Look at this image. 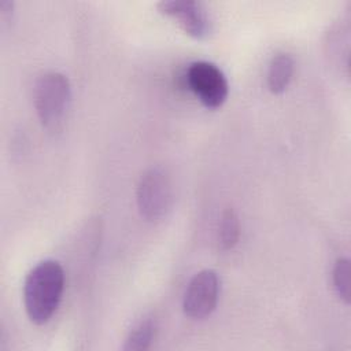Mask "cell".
Instances as JSON below:
<instances>
[{
    "label": "cell",
    "mask_w": 351,
    "mask_h": 351,
    "mask_svg": "<svg viewBox=\"0 0 351 351\" xmlns=\"http://www.w3.org/2000/svg\"><path fill=\"white\" fill-rule=\"evenodd\" d=\"M64 289V271L58 261L45 259L29 270L23 282V304L29 319L43 325L56 311Z\"/></svg>",
    "instance_id": "1"
},
{
    "label": "cell",
    "mask_w": 351,
    "mask_h": 351,
    "mask_svg": "<svg viewBox=\"0 0 351 351\" xmlns=\"http://www.w3.org/2000/svg\"><path fill=\"white\" fill-rule=\"evenodd\" d=\"M158 329L154 315H144L129 329L122 348L125 351H144L151 347Z\"/></svg>",
    "instance_id": "7"
},
{
    "label": "cell",
    "mask_w": 351,
    "mask_h": 351,
    "mask_svg": "<svg viewBox=\"0 0 351 351\" xmlns=\"http://www.w3.org/2000/svg\"><path fill=\"white\" fill-rule=\"evenodd\" d=\"M158 10L193 38H206L213 30V21L207 8L193 0H163Z\"/></svg>",
    "instance_id": "6"
},
{
    "label": "cell",
    "mask_w": 351,
    "mask_h": 351,
    "mask_svg": "<svg viewBox=\"0 0 351 351\" xmlns=\"http://www.w3.org/2000/svg\"><path fill=\"white\" fill-rule=\"evenodd\" d=\"M136 202L140 215L147 221H160L167 215L173 203V186L166 169L154 166L141 174L136 188Z\"/></svg>",
    "instance_id": "3"
},
{
    "label": "cell",
    "mask_w": 351,
    "mask_h": 351,
    "mask_svg": "<svg viewBox=\"0 0 351 351\" xmlns=\"http://www.w3.org/2000/svg\"><path fill=\"white\" fill-rule=\"evenodd\" d=\"M185 80L192 93L204 107L218 108L225 103L229 85L217 64L207 60H196L186 69Z\"/></svg>",
    "instance_id": "4"
},
{
    "label": "cell",
    "mask_w": 351,
    "mask_h": 351,
    "mask_svg": "<svg viewBox=\"0 0 351 351\" xmlns=\"http://www.w3.org/2000/svg\"><path fill=\"white\" fill-rule=\"evenodd\" d=\"M221 291V280L215 270L204 269L196 273L186 285L182 299V310L191 319H203L217 307Z\"/></svg>",
    "instance_id": "5"
},
{
    "label": "cell",
    "mask_w": 351,
    "mask_h": 351,
    "mask_svg": "<svg viewBox=\"0 0 351 351\" xmlns=\"http://www.w3.org/2000/svg\"><path fill=\"white\" fill-rule=\"evenodd\" d=\"M293 75V59L289 53L281 52L271 58L267 67V88L271 93H282Z\"/></svg>",
    "instance_id": "8"
},
{
    "label": "cell",
    "mask_w": 351,
    "mask_h": 351,
    "mask_svg": "<svg viewBox=\"0 0 351 351\" xmlns=\"http://www.w3.org/2000/svg\"><path fill=\"white\" fill-rule=\"evenodd\" d=\"M33 103L41 125L48 132H59L71 104L69 78L58 71L43 73L34 82Z\"/></svg>",
    "instance_id": "2"
},
{
    "label": "cell",
    "mask_w": 351,
    "mask_h": 351,
    "mask_svg": "<svg viewBox=\"0 0 351 351\" xmlns=\"http://www.w3.org/2000/svg\"><path fill=\"white\" fill-rule=\"evenodd\" d=\"M240 237V222L233 208H226L221 214L218 223V244L221 250H232Z\"/></svg>",
    "instance_id": "9"
},
{
    "label": "cell",
    "mask_w": 351,
    "mask_h": 351,
    "mask_svg": "<svg viewBox=\"0 0 351 351\" xmlns=\"http://www.w3.org/2000/svg\"><path fill=\"white\" fill-rule=\"evenodd\" d=\"M350 261L347 258H339L333 267V287L339 298L344 303H350Z\"/></svg>",
    "instance_id": "10"
}]
</instances>
